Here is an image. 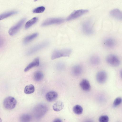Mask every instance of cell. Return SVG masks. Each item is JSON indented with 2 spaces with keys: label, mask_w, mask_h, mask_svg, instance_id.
<instances>
[{
  "label": "cell",
  "mask_w": 122,
  "mask_h": 122,
  "mask_svg": "<svg viewBox=\"0 0 122 122\" xmlns=\"http://www.w3.org/2000/svg\"><path fill=\"white\" fill-rule=\"evenodd\" d=\"M38 0H34V1H35V2L36 1H37Z\"/></svg>",
  "instance_id": "32"
},
{
  "label": "cell",
  "mask_w": 122,
  "mask_h": 122,
  "mask_svg": "<svg viewBox=\"0 0 122 122\" xmlns=\"http://www.w3.org/2000/svg\"><path fill=\"white\" fill-rule=\"evenodd\" d=\"M58 96V94L56 92L51 91L47 93L46 95V98L47 101L51 102L55 100Z\"/></svg>",
  "instance_id": "11"
},
{
  "label": "cell",
  "mask_w": 122,
  "mask_h": 122,
  "mask_svg": "<svg viewBox=\"0 0 122 122\" xmlns=\"http://www.w3.org/2000/svg\"><path fill=\"white\" fill-rule=\"evenodd\" d=\"M71 52V50L69 48L61 50L55 49L52 54L51 59L53 60L61 57L69 56Z\"/></svg>",
  "instance_id": "2"
},
{
  "label": "cell",
  "mask_w": 122,
  "mask_h": 122,
  "mask_svg": "<svg viewBox=\"0 0 122 122\" xmlns=\"http://www.w3.org/2000/svg\"><path fill=\"white\" fill-rule=\"evenodd\" d=\"M81 28L83 33L86 35H90L93 32L92 25L89 22L86 21L82 25Z\"/></svg>",
  "instance_id": "9"
},
{
  "label": "cell",
  "mask_w": 122,
  "mask_h": 122,
  "mask_svg": "<svg viewBox=\"0 0 122 122\" xmlns=\"http://www.w3.org/2000/svg\"><path fill=\"white\" fill-rule=\"evenodd\" d=\"M26 19L21 20L16 25L11 27L9 30L8 33L11 36L15 35L19 31L26 20Z\"/></svg>",
  "instance_id": "6"
},
{
  "label": "cell",
  "mask_w": 122,
  "mask_h": 122,
  "mask_svg": "<svg viewBox=\"0 0 122 122\" xmlns=\"http://www.w3.org/2000/svg\"><path fill=\"white\" fill-rule=\"evenodd\" d=\"M64 20L59 18H51L45 20L41 24L42 26H46L53 24H60L63 22Z\"/></svg>",
  "instance_id": "7"
},
{
  "label": "cell",
  "mask_w": 122,
  "mask_h": 122,
  "mask_svg": "<svg viewBox=\"0 0 122 122\" xmlns=\"http://www.w3.org/2000/svg\"><path fill=\"white\" fill-rule=\"evenodd\" d=\"M38 18L37 17H34L27 21L26 23L25 27L27 29L30 27L37 21Z\"/></svg>",
  "instance_id": "22"
},
{
  "label": "cell",
  "mask_w": 122,
  "mask_h": 122,
  "mask_svg": "<svg viewBox=\"0 0 122 122\" xmlns=\"http://www.w3.org/2000/svg\"><path fill=\"white\" fill-rule=\"evenodd\" d=\"M82 69L81 66L79 65H76L73 66L71 69L72 74L74 76H78L82 72Z\"/></svg>",
  "instance_id": "15"
},
{
  "label": "cell",
  "mask_w": 122,
  "mask_h": 122,
  "mask_svg": "<svg viewBox=\"0 0 122 122\" xmlns=\"http://www.w3.org/2000/svg\"><path fill=\"white\" fill-rule=\"evenodd\" d=\"M31 116L27 114L22 115L20 118V121L21 122H29L31 120Z\"/></svg>",
  "instance_id": "24"
},
{
  "label": "cell",
  "mask_w": 122,
  "mask_h": 122,
  "mask_svg": "<svg viewBox=\"0 0 122 122\" xmlns=\"http://www.w3.org/2000/svg\"><path fill=\"white\" fill-rule=\"evenodd\" d=\"M73 110L75 114L77 115H80L82 113L83 109L81 106L79 105H76L73 107Z\"/></svg>",
  "instance_id": "25"
},
{
  "label": "cell",
  "mask_w": 122,
  "mask_h": 122,
  "mask_svg": "<svg viewBox=\"0 0 122 122\" xmlns=\"http://www.w3.org/2000/svg\"><path fill=\"white\" fill-rule=\"evenodd\" d=\"M43 77V73L41 71H38L35 72L33 75V78L35 81H39L42 80Z\"/></svg>",
  "instance_id": "19"
},
{
  "label": "cell",
  "mask_w": 122,
  "mask_h": 122,
  "mask_svg": "<svg viewBox=\"0 0 122 122\" xmlns=\"http://www.w3.org/2000/svg\"><path fill=\"white\" fill-rule=\"evenodd\" d=\"M64 107L63 102L60 101L56 102L53 105V110L56 112L59 111L62 109Z\"/></svg>",
  "instance_id": "17"
},
{
  "label": "cell",
  "mask_w": 122,
  "mask_h": 122,
  "mask_svg": "<svg viewBox=\"0 0 122 122\" xmlns=\"http://www.w3.org/2000/svg\"><path fill=\"white\" fill-rule=\"evenodd\" d=\"M45 8L43 6L37 7L34 9L33 12L34 13H40L43 12L45 10Z\"/></svg>",
  "instance_id": "26"
},
{
  "label": "cell",
  "mask_w": 122,
  "mask_h": 122,
  "mask_svg": "<svg viewBox=\"0 0 122 122\" xmlns=\"http://www.w3.org/2000/svg\"><path fill=\"white\" fill-rule=\"evenodd\" d=\"M107 62L111 65L116 67L120 64V61L118 57L116 55L110 54L108 55L106 58Z\"/></svg>",
  "instance_id": "5"
},
{
  "label": "cell",
  "mask_w": 122,
  "mask_h": 122,
  "mask_svg": "<svg viewBox=\"0 0 122 122\" xmlns=\"http://www.w3.org/2000/svg\"><path fill=\"white\" fill-rule=\"evenodd\" d=\"M109 120V117L107 115L102 116L99 118V120L100 122H108Z\"/></svg>",
  "instance_id": "28"
},
{
  "label": "cell",
  "mask_w": 122,
  "mask_h": 122,
  "mask_svg": "<svg viewBox=\"0 0 122 122\" xmlns=\"http://www.w3.org/2000/svg\"><path fill=\"white\" fill-rule=\"evenodd\" d=\"M35 90V88L32 84H30L26 86L24 89V93L27 94L33 93Z\"/></svg>",
  "instance_id": "20"
},
{
  "label": "cell",
  "mask_w": 122,
  "mask_h": 122,
  "mask_svg": "<svg viewBox=\"0 0 122 122\" xmlns=\"http://www.w3.org/2000/svg\"><path fill=\"white\" fill-rule=\"evenodd\" d=\"M80 85L83 90L86 91H89L91 88V86L90 83L86 79H83L80 82Z\"/></svg>",
  "instance_id": "14"
},
{
  "label": "cell",
  "mask_w": 122,
  "mask_h": 122,
  "mask_svg": "<svg viewBox=\"0 0 122 122\" xmlns=\"http://www.w3.org/2000/svg\"><path fill=\"white\" fill-rule=\"evenodd\" d=\"M120 75L121 77L122 78V70L120 72Z\"/></svg>",
  "instance_id": "31"
},
{
  "label": "cell",
  "mask_w": 122,
  "mask_h": 122,
  "mask_svg": "<svg viewBox=\"0 0 122 122\" xmlns=\"http://www.w3.org/2000/svg\"><path fill=\"white\" fill-rule=\"evenodd\" d=\"M37 33H35L28 36L25 37L23 41L24 44H26L36 38L38 36Z\"/></svg>",
  "instance_id": "18"
},
{
  "label": "cell",
  "mask_w": 122,
  "mask_h": 122,
  "mask_svg": "<svg viewBox=\"0 0 122 122\" xmlns=\"http://www.w3.org/2000/svg\"><path fill=\"white\" fill-rule=\"evenodd\" d=\"M105 46L109 48H112L114 47L115 45V40L112 38H108L105 39L104 42Z\"/></svg>",
  "instance_id": "16"
},
{
  "label": "cell",
  "mask_w": 122,
  "mask_h": 122,
  "mask_svg": "<svg viewBox=\"0 0 122 122\" xmlns=\"http://www.w3.org/2000/svg\"><path fill=\"white\" fill-rule=\"evenodd\" d=\"M17 13V11H13L4 13L0 15V20H3L12 15L16 14Z\"/></svg>",
  "instance_id": "23"
},
{
  "label": "cell",
  "mask_w": 122,
  "mask_h": 122,
  "mask_svg": "<svg viewBox=\"0 0 122 122\" xmlns=\"http://www.w3.org/2000/svg\"><path fill=\"white\" fill-rule=\"evenodd\" d=\"M91 63L94 65L99 64L100 62V59L99 57L97 55H93L91 56L90 59Z\"/></svg>",
  "instance_id": "21"
},
{
  "label": "cell",
  "mask_w": 122,
  "mask_h": 122,
  "mask_svg": "<svg viewBox=\"0 0 122 122\" xmlns=\"http://www.w3.org/2000/svg\"><path fill=\"white\" fill-rule=\"evenodd\" d=\"M122 102V98L120 97L116 98L113 102V105L114 107H116L120 104Z\"/></svg>",
  "instance_id": "27"
},
{
  "label": "cell",
  "mask_w": 122,
  "mask_h": 122,
  "mask_svg": "<svg viewBox=\"0 0 122 122\" xmlns=\"http://www.w3.org/2000/svg\"><path fill=\"white\" fill-rule=\"evenodd\" d=\"M47 106L44 104H40L36 105L34 108L33 112L35 117L37 118H42L48 111Z\"/></svg>",
  "instance_id": "1"
},
{
  "label": "cell",
  "mask_w": 122,
  "mask_h": 122,
  "mask_svg": "<svg viewBox=\"0 0 122 122\" xmlns=\"http://www.w3.org/2000/svg\"><path fill=\"white\" fill-rule=\"evenodd\" d=\"M39 64V59L38 57H37L35 59L26 66L24 71L25 72L27 71L33 67L38 66Z\"/></svg>",
  "instance_id": "13"
},
{
  "label": "cell",
  "mask_w": 122,
  "mask_h": 122,
  "mask_svg": "<svg viewBox=\"0 0 122 122\" xmlns=\"http://www.w3.org/2000/svg\"><path fill=\"white\" fill-rule=\"evenodd\" d=\"M88 12L87 10L81 9L73 11L67 18V21L70 20L77 18Z\"/></svg>",
  "instance_id": "8"
},
{
  "label": "cell",
  "mask_w": 122,
  "mask_h": 122,
  "mask_svg": "<svg viewBox=\"0 0 122 122\" xmlns=\"http://www.w3.org/2000/svg\"><path fill=\"white\" fill-rule=\"evenodd\" d=\"M49 42L48 41H45L35 45L29 49L26 52L27 55H32L38 51L47 46Z\"/></svg>",
  "instance_id": "3"
},
{
  "label": "cell",
  "mask_w": 122,
  "mask_h": 122,
  "mask_svg": "<svg viewBox=\"0 0 122 122\" xmlns=\"http://www.w3.org/2000/svg\"><path fill=\"white\" fill-rule=\"evenodd\" d=\"M17 104V101L13 97L9 96L5 98L3 102V105L6 109L9 110L14 108Z\"/></svg>",
  "instance_id": "4"
},
{
  "label": "cell",
  "mask_w": 122,
  "mask_h": 122,
  "mask_svg": "<svg viewBox=\"0 0 122 122\" xmlns=\"http://www.w3.org/2000/svg\"><path fill=\"white\" fill-rule=\"evenodd\" d=\"M61 120L59 118H56L53 121L54 122H61Z\"/></svg>",
  "instance_id": "30"
},
{
  "label": "cell",
  "mask_w": 122,
  "mask_h": 122,
  "mask_svg": "<svg viewBox=\"0 0 122 122\" xmlns=\"http://www.w3.org/2000/svg\"><path fill=\"white\" fill-rule=\"evenodd\" d=\"M57 68L60 70L64 68L65 65L64 63L62 62H58L56 64Z\"/></svg>",
  "instance_id": "29"
},
{
  "label": "cell",
  "mask_w": 122,
  "mask_h": 122,
  "mask_svg": "<svg viewBox=\"0 0 122 122\" xmlns=\"http://www.w3.org/2000/svg\"><path fill=\"white\" fill-rule=\"evenodd\" d=\"M107 78L106 72L104 71H101L97 74L96 79L97 81L99 83L102 84L105 82L107 80Z\"/></svg>",
  "instance_id": "10"
},
{
  "label": "cell",
  "mask_w": 122,
  "mask_h": 122,
  "mask_svg": "<svg viewBox=\"0 0 122 122\" xmlns=\"http://www.w3.org/2000/svg\"><path fill=\"white\" fill-rule=\"evenodd\" d=\"M110 14L115 19L122 20V12L118 9H115L112 10L110 12Z\"/></svg>",
  "instance_id": "12"
}]
</instances>
